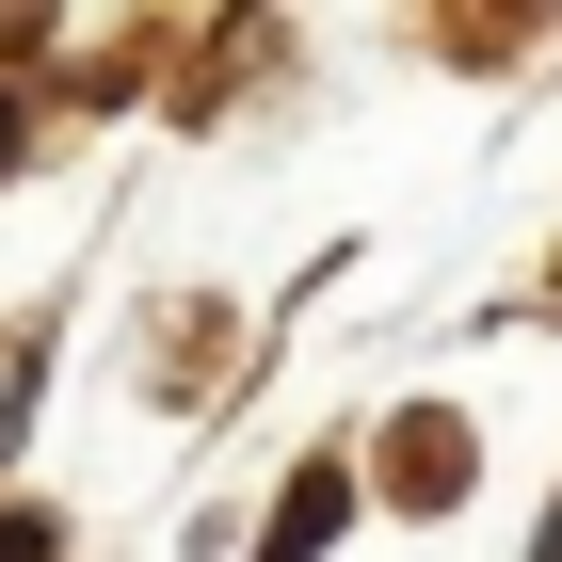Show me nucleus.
<instances>
[{
	"instance_id": "nucleus-3",
	"label": "nucleus",
	"mask_w": 562,
	"mask_h": 562,
	"mask_svg": "<svg viewBox=\"0 0 562 562\" xmlns=\"http://www.w3.org/2000/svg\"><path fill=\"white\" fill-rule=\"evenodd\" d=\"M33 547H48V530H33V515H0V562H33Z\"/></svg>"
},
{
	"instance_id": "nucleus-4",
	"label": "nucleus",
	"mask_w": 562,
	"mask_h": 562,
	"mask_svg": "<svg viewBox=\"0 0 562 562\" xmlns=\"http://www.w3.org/2000/svg\"><path fill=\"white\" fill-rule=\"evenodd\" d=\"M0 161H16V113H0Z\"/></svg>"
},
{
	"instance_id": "nucleus-2",
	"label": "nucleus",
	"mask_w": 562,
	"mask_h": 562,
	"mask_svg": "<svg viewBox=\"0 0 562 562\" xmlns=\"http://www.w3.org/2000/svg\"><path fill=\"white\" fill-rule=\"evenodd\" d=\"M450 482H467V434H450V418H402V498H450Z\"/></svg>"
},
{
	"instance_id": "nucleus-1",
	"label": "nucleus",
	"mask_w": 562,
	"mask_h": 562,
	"mask_svg": "<svg viewBox=\"0 0 562 562\" xmlns=\"http://www.w3.org/2000/svg\"><path fill=\"white\" fill-rule=\"evenodd\" d=\"M338 515H353V482H338V467H305L290 498H273V547H258V562H322V547H338Z\"/></svg>"
}]
</instances>
